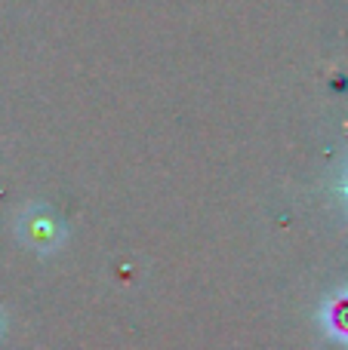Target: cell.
Returning a JSON list of instances; mask_svg holds the SVG:
<instances>
[{
	"mask_svg": "<svg viewBox=\"0 0 348 350\" xmlns=\"http://www.w3.org/2000/svg\"><path fill=\"white\" fill-rule=\"evenodd\" d=\"M25 240H28V246H34L37 252H49V249L59 246L62 230L49 215H28V224H25Z\"/></svg>",
	"mask_w": 348,
	"mask_h": 350,
	"instance_id": "6da1fadb",
	"label": "cell"
},
{
	"mask_svg": "<svg viewBox=\"0 0 348 350\" xmlns=\"http://www.w3.org/2000/svg\"><path fill=\"white\" fill-rule=\"evenodd\" d=\"M324 329L330 338L343 341V345H348V289L339 292L336 298H330V301L324 304Z\"/></svg>",
	"mask_w": 348,
	"mask_h": 350,
	"instance_id": "7a4b0ae2",
	"label": "cell"
},
{
	"mask_svg": "<svg viewBox=\"0 0 348 350\" xmlns=\"http://www.w3.org/2000/svg\"><path fill=\"white\" fill-rule=\"evenodd\" d=\"M345 197H348V181H345Z\"/></svg>",
	"mask_w": 348,
	"mask_h": 350,
	"instance_id": "3957f363",
	"label": "cell"
},
{
	"mask_svg": "<svg viewBox=\"0 0 348 350\" xmlns=\"http://www.w3.org/2000/svg\"><path fill=\"white\" fill-rule=\"evenodd\" d=\"M0 332H3V326H0Z\"/></svg>",
	"mask_w": 348,
	"mask_h": 350,
	"instance_id": "277c9868",
	"label": "cell"
}]
</instances>
